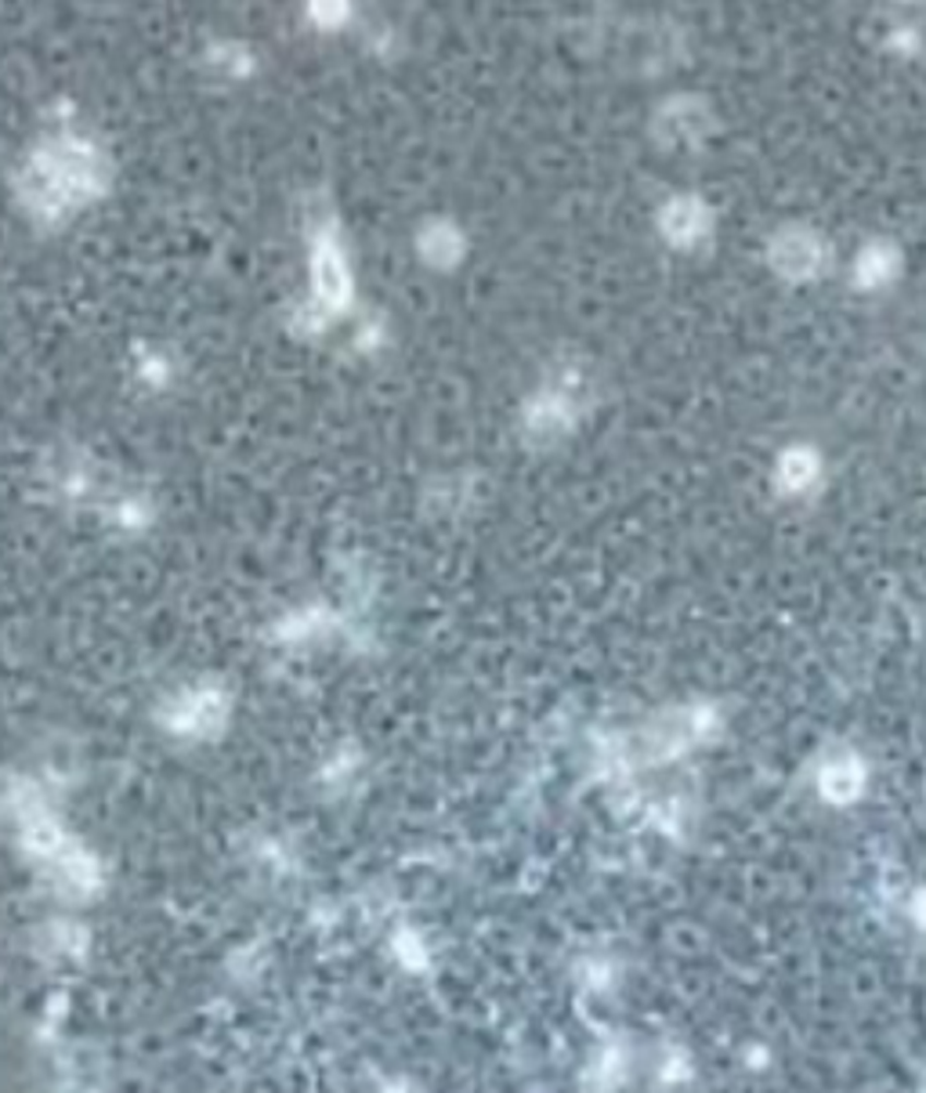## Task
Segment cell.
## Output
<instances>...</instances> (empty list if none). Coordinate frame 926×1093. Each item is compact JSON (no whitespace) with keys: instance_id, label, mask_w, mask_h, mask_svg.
Wrapping results in <instances>:
<instances>
[{"instance_id":"6da1fadb","label":"cell","mask_w":926,"mask_h":1093,"mask_svg":"<svg viewBox=\"0 0 926 1093\" xmlns=\"http://www.w3.org/2000/svg\"><path fill=\"white\" fill-rule=\"evenodd\" d=\"M818 789L821 797L832 804H851L858 800V793L865 789V768L854 753H840L818 772Z\"/></svg>"},{"instance_id":"7a4b0ae2","label":"cell","mask_w":926,"mask_h":1093,"mask_svg":"<svg viewBox=\"0 0 926 1093\" xmlns=\"http://www.w3.org/2000/svg\"><path fill=\"white\" fill-rule=\"evenodd\" d=\"M909 919H912V927L923 930V935H926V888H916V891H912V899H909Z\"/></svg>"}]
</instances>
